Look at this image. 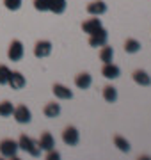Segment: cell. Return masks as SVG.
<instances>
[{
	"label": "cell",
	"instance_id": "obj_26",
	"mask_svg": "<svg viewBox=\"0 0 151 160\" xmlns=\"http://www.w3.org/2000/svg\"><path fill=\"white\" fill-rule=\"evenodd\" d=\"M59 158H61V153L55 151V149H50L46 153V160H59Z\"/></svg>",
	"mask_w": 151,
	"mask_h": 160
},
{
	"label": "cell",
	"instance_id": "obj_8",
	"mask_svg": "<svg viewBox=\"0 0 151 160\" xmlns=\"http://www.w3.org/2000/svg\"><path fill=\"white\" fill-rule=\"evenodd\" d=\"M12 116H14V119L18 123H30V119H32V114H30V110L25 105H18L14 109V112H12Z\"/></svg>",
	"mask_w": 151,
	"mask_h": 160
},
{
	"label": "cell",
	"instance_id": "obj_1",
	"mask_svg": "<svg viewBox=\"0 0 151 160\" xmlns=\"http://www.w3.org/2000/svg\"><path fill=\"white\" fill-rule=\"evenodd\" d=\"M18 148L23 149L25 153L32 155V157H39V155H41L39 144L36 142V141H32L30 137H27V135H22V137L18 139Z\"/></svg>",
	"mask_w": 151,
	"mask_h": 160
},
{
	"label": "cell",
	"instance_id": "obj_11",
	"mask_svg": "<svg viewBox=\"0 0 151 160\" xmlns=\"http://www.w3.org/2000/svg\"><path fill=\"white\" fill-rule=\"evenodd\" d=\"M105 11H107V4H105L103 0H96V2H91L87 6V12L93 14V16H100Z\"/></svg>",
	"mask_w": 151,
	"mask_h": 160
},
{
	"label": "cell",
	"instance_id": "obj_23",
	"mask_svg": "<svg viewBox=\"0 0 151 160\" xmlns=\"http://www.w3.org/2000/svg\"><path fill=\"white\" fill-rule=\"evenodd\" d=\"M9 77H11V69L2 64V66H0V84H2V86L7 84V82H9Z\"/></svg>",
	"mask_w": 151,
	"mask_h": 160
},
{
	"label": "cell",
	"instance_id": "obj_10",
	"mask_svg": "<svg viewBox=\"0 0 151 160\" xmlns=\"http://www.w3.org/2000/svg\"><path fill=\"white\" fill-rule=\"evenodd\" d=\"M11 89H22L25 86V77L20 71H11V77H9V82H7Z\"/></svg>",
	"mask_w": 151,
	"mask_h": 160
},
{
	"label": "cell",
	"instance_id": "obj_19",
	"mask_svg": "<svg viewBox=\"0 0 151 160\" xmlns=\"http://www.w3.org/2000/svg\"><path fill=\"white\" fill-rule=\"evenodd\" d=\"M100 59L103 61V64L107 62H112V59H114V50H112L110 46H105L101 48V52H100Z\"/></svg>",
	"mask_w": 151,
	"mask_h": 160
},
{
	"label": "cell",
	"instance_id": "obj_6",
	"mask_svg": "<svg viewBox=\"0 0 151 160\" xmlns=\"http://www.w3.org/2000/svg\"><path fill=\"white\" fill-rule=\"evenodd\" d=\"M52 53V43L50 41H37L34 46V55L37 59H43V57H48Z\"/></svg>",
	"mask_w": 151,
	"mask_h": 160
},
{
	"label": "cell",
	"instance_id": "obj_16",
	"mask_svg": "<svg viewBox=\"0 0 151 160\" xmlns=\"http://www.w3.org/2000/svg\"><path fill=\"white\" fill-rule=\"evenodd\" d=\"M103 98H105V102L114 103L117 100V89L114 86H105L103 87Z\"/></svg>",
	"mask_w": 151,
	"mask_h": 160
},
{
	"label": "cell",
	"instance_id": "obj_9",
	"mask_svg": "<svg viewBox=\"0 0 151 160\" xmlns=\"http://www.w3.org/2000/svg\"><path fill=\"white\" fill-rule=\"evenodd\" d=\"M101 75H103L105 78H109V80H114L117 78L119 75H121V69L117 68L116 64H112V62H107L103 66V69H101Z\"/></svg>",
	"mask_w": 151,
	"mask_h": 160
},
{
	"label": "cell",
	"instance_id": "obj_12",
	"mask_svg": "<svg viewBox=\"0 0 151 160\" xmlns=\"http://www.w3.org/2000/svg\"><path fill=\"white\" fill-rule=\"evenodd\" d=\"M132 77H134L135 84H139V86H144V87L151 86V77H149L148 73H146L144 69H135Z\"/></svg>",
	"mask_w": 151,
	"mask_h": 160
},
{
	"label": "cell",
	"instance_id": "obj_17",
	"mask_svg": "<svg viewBox=\"0 0 151 160\" xmlns=\"http://www.w3.org/2000/svg\"><path fill=\"white\" fill-rule=\"evenodd\" d=\"M48 11L55 12V14H62L66 11V0H50V9Z\"/></svg>",
	"mask_w": 151,
	"mask_h": 160
},
{
	"label": "cell",
	"instance_id": "obj_21",
	"mask_svg": "<svg viewBox=\"0 0 151 160\" xmlns=\"http://www.w3.org/2000/svg\"><path fill=\"white\" fill-rule=\"evenodd\" d=\"M114 144L117 146V149H121L124 153L130 151V142H128L124 137H121V135H116V137H114Z\"/></svg>",
	"mask_w": 151,
	"mask_h": 160
},
{
	"label": "cell",
	"instance_id": "obj_7",
	"mask_svg": "<svg viewBox=\"0 0 151 160\" xmlns=\"http://www.w3.org/2000/svg\"><path fill=\"white\" fill-rule=\"evenodd\" d=\"M37 144H39L41 151H50V149L55 148V139H53V135L50 132H45V133H41Z\"/></svg>",
	"mask_w": 151,
	"mask_h": 160
},
{
	"label": "cell",
	"instance_id": "obj_15",
	"mask_svg": "<svg viewBox=\"0 0 151 160\" xmlns=\"http://www.w3.org/2000/svg\"><path fill=\"white\" fill-rule=\"evenodd\" d=\"M100 27H101L100 18H91V20H87V22H84V25H82L84 32H87V34H93L94 30H98Z\"/></svg>",
	"mask_w": 151,
	"mask_h": 160
},
{
	"label": "cell",
	"instance_id": "obj_13",
	"mask_svg": "<svg viewBox=\"0 0 151 160\" xmlns=\"http://www.w3.org/2000/svg\"><path fill=\"white\" fill-rule=\"evenodd\" d=\"M91 84H93V77H91L89 73H80V75H76L75 86L78 87V89H89V87H91Z\"/></svg>",
	"mask_w": 151,
	"mask_h": 160
},
{
	"label": "cell",
	"instance_id": "obj_2",
	"mask_svg": "<svg viewBox=\"0 0 151 160\" xmlns=\"http://www.w3.org/2000/svg\"><path fill=\"white\" fill-rule=\"evenodd\" d=\"M18 142L16 141H12V139H4L2 142H0V155L2 157H6V158H14L18 153Z\"/></svg>",
	"mask_w": 151,
	"mask_h": 160
},
{
	"label": "cell",
	"instance_id": "obj_25",
	"mask_svg": "<svg viewBox=\"0 0 151 160\" xmlns=\"http://www.w3.org/2000/svg\"><path fill=\"white\" fill-rule=\"evenodd\" d=\"M4 4L9 11H18L22 7V0H4Z\"/></svg>",
	"mask_w": 151,
	"mask_h": 160
},
{
	"label": "cell",
	"instance_id": "obj_18",
	"mask_svg": "<svg viewBox=\"0 0 151 160\" xmlns=\"http://www.w3.org/2000/svg\"><path fill=\"white\" fill-rule=\"evenodd\" d=\"M45 116L46 118H57L61 114V107H59V103H46V107H45Z\"/></svg>",
	"mask_w": 151,
	"mask_h": 160
},
{
	"label": "cell",
	"instance_id": "obj_22",
	"mask_svg": "<svg viewBox=\"0 0 151 160\" xmlns=\"http://www.w3.org/2000/svg\"><path fill=\"white\" fill-rule=\"evenodd\" d=\"M12 112H14V107H12L11 102H2L0 103V116H2V118L12 116Z\"/></svg>",
	"mask_w": 151,
	"mask_h": 160
},
{
	"label": "cell",
	"instance_id": "obj_14",
	"mask_svg": "<svg viewBox=\"0 0 151 160\" xmlns=\"http://www.w3.org/2000/svg\"><path fill=\"white\" fill-rule=\"evenodd\" d=\"M52 91H53V94L57 98H61V100H71V98H73V92H71L66 86H62V84H55Z\"/></svg>",
	"mask_w": 151,
	"mask_h": 160
},
{
	"label": "cell",
	"instance_id": "obj_24",
	"mask_svg": "<svg viewBox=\"0 0 151 160\" xmlns=\"http://www.w3.org/2000/svg\"><path fill=\"white\" fill-rule=\"evenodd\" d=\"M34 7L37 11L45 12V11L50 9V0H34Z\"/></svg>",
	"mask_w": 151,
	"mask_h": 160
},
{
	"label": "cell",
	"instance_id": "obj_5",
	"mask_svg": "<svg viewBox=\"0 0 151 160\" xmlns=\"http://www.w3.org/2000/svg\"><path fill=\"white\" fill-rule=\"evenodd\" d=\"M62 141L68 146H76L78 141H80V133H78V130H76L75 126H68L62 132Z\"/></svg>",
	"mask_w": 151,
	"mask_h": 160
},
{
	"label": "cell",
	"instance_id": "obj_20",
	"mask_svg": "<svg viewBox=\"0 0 151 160\" xmlns=\"http://www.w3.org/2000/svg\"><path fill=\"white\" fill-rule=\"evenodd\" d=\"M124 50L128 53H137L140 50V43L137 39H126L124 41Z\"/></svg>",
	"mask_w": 151,
	"mask_h": 160
},
{
	"label": "cell",
	"instance_id": "obj_3",
	"mask_svg": "<svg viewBox=\"0 0 151 160\" xmlns=\"http://www.w3.org/2000/svg\"><path fill=\"white\" fill-rule=\"evenodd\" d=\"M23 53H25V48H23V45H22V41H18V39H14L9 45V50H7V57L11 59V61H22V57H23Z\"/></svg>",
	"mask_w": 151,
	"mask_h": 160
},
{
	"label": "cell",
	"instance_id": "obj_4",
	"mask_svg": "<svg viewBox=\"0 0 151 160\" xmlns=\"http://www.w3.org/2000/svg\"><path fill=\"white\" fill-rule=\"evenodd\" d=\"M89 36H91L89 38V45L91 46H103L107 43V39H109V32L103 27H100L98 30H94L93 34H89Z\"/></svg>",
	"mask_w": 151,
	"mask_h": 160
}]
</instances>
